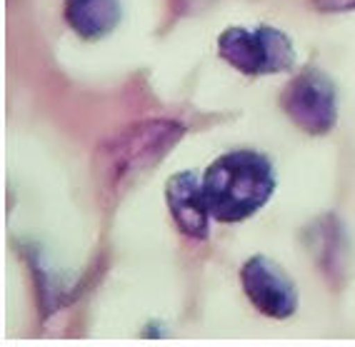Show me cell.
I'll return each instance as SVG.
<instances>
[{
    "label": "cell",
    "mask_w": 355,
    "mask_h": 347,
    "mask_svg": "<svg viewBox=\"0 0 355 347\" xmlns=\"http://www.w3.org/2000/svg\"><path fill=\"white\" fill-rule=\"evenodd\" d=\"M218 53L248 78L288 73L295 65L293 40L273 26L225 28L218 38Z\"/></svg>",
    "instance_id": "3957f363"
},
{
    "label": "cell",
    "mask_w": 355,
    "mask_h": 347,
    "mask_svg": "<svg viewBox=\"0 0 355 347\" xmlns=\"http://www.w3.org/2000/svg\"><path fill=\"white\" fill-rule=\"evenodd\" d=\"M165 202L171 210L178 230L185 238L205 240L210 233V210L203 195V180L183 170L165 183Z\"/></svg>",
    "instance_id": "8992f818"
},
{
    "label": "cell",
    "mask_w": 355,
    "mask_h": 347,
    "mask_svg": "<svg viewBox=\"0 0 355 347\" xmlns=\"http://www.w3.org/2000/svg\"><path fill=\"white\" fill-rule=\"evenodd\" d=\"M275 193V170L263 152L230 150L208 165L203 195L210 217L218 222H243L258 213Z\"/></svg>",
    "instance_id": "6da1fadb"
},
{
    "label": "cell",
    "mask_w": 355,
    "mask_h": 347,
    "mask_svg": "<svg viewBox=\"0 0 355 347\" xmlns=\"http://www.w3.org/2000/svg\"><path fill=\"white\" fill-rule=\"evenodd\" d=\"M313 6L320 13H345V10H355V0H313Z\"/></svg>",
    "instance_id": "ba28073f"
},
{
    "label": "cell",
    "mask_w": 355,
    "mask_h": 347,
    "mask_svg": "<svg viewBox=\"0 0 355 347\" xmlns=\"http://www.w3.org/2000/svg\"><path fill=\"white\" fill-rule=\"evenodd\" d=\"M283 110L308 135H328L338 121L336 82L323 70L305 68L283 90Z\"/></svg>",
    "instance_id": "277c9868"
},
{
    "label": "cell",
    "mask_w": 355,
    "mask_h": 347,
    "mask_svg": "<svg viewBox=\"0 0 355 347\" xmlns=\"http://www.w3.org/2000/svg\"><path fill=\"white\" fill-rule=\"evenodd\" d=\"M65 23L83 40H101L118 28L123 18L121 0H65Z\"/></svg>",
    "instance_id": "52a82bcc"
},
{
    "label": "cell",
    "mask_w": 355,
    "mask_h": 347,
    "mask_svg": "<svg viewBox=\"0 0 355 347\" xmlns=\"http://www.w3.org/2000/svg\"><path fill=\"white\" fill-rule=\"evenodd\" d=\"M241 283L248 300L258 312L273 320H286L298 310V287L278 263L266 255H255L243 265Z\"/></svg>",
    "instance_id": "5b68a950"
},
{
    "label": "cell",
    "mask_w": 355,
    "mask_h": 347,
    "mask_svg": "<svg viewBox=\"0 0 355 347\" xmlns=\"http://www.w3.org/2000/svg\"><path fill=\"white\" fill-rule=\"evenodd\" d=\"M175 121H146L105 140L96 155V177L103 197L121 195L128 185L163 160L183 138Z\"/></svg>",
    "instance_id": "7a4b0ae2"
}]
</instances>
